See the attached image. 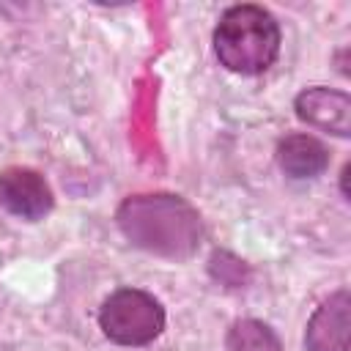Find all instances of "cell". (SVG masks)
<instances>
[{"label": "cell", "instance_id": "1", "mask_svg": "<svg viewBox=\"0 0 351 351\" xmlns=\"http://www.w3.org/2000/svg\"><path fill=\"white\" fill-rule=\"evenodd\" d=\"M115 219L126 241L170 261H184L195 255L203 239V222L197 208L178 195L156 192L126 197Z\"/></svg>", "mask_w": 351, "mask_h": 351}, {"label": "cell", "instance_id": "2", "mask_svg": "<svg viewBox=\"0 0 351 351\" xmlns=\"http://www.w3.org/2000/svg\"><path fill=\"white\" fill-rule=\"evenodd\" d=\"M214 49L228 71L261 74L277 60L280 27L261 5H233L214 30Z\"/></svg>", "mask_w": 351, "mask_h": 351}, {"label": "cell", "instance_id": "3", "mask_svg": "<svg viewBox=\"0 0 351 351\" xmlns=\"http://www.w3.org/2000/svg\"><path fill=\"white\" fill-rule=\"evenodd\" d=\"M99 324L104 335L118 346H145L162 335L165 310L151 293L137 288H121L104 299L99 310Z\"/></svg>", "mask_w": 351, "mask_h": 351}, {"label": "cell", "instance_id": "4", "mask_svg": "<svg viewBox=\"0 0 351 351\" xmlns=\"http://www.w3.org/2000/svg\"><path fill=\"white\" fill-rule=\"evenodd\" d=\"M0 203L19 219L38 222L52 208L47 178L30 167H5L0 173Z\"/></svg>", "mask_w": 351, "mask_h": 351}, {"label": "cell", "instance_id": "5", "mask_svg": "<svg viewBox=\"0 0 351 351\" xmlns=\"http://www.w3.org/2000/svg\"><path fill=\"white\" fill-rule=\"evenodd\" d=\"M348 340H351V296L348 291H337L313 313L304 332V348L348 351Z\"/></svg>", "mask_w": 351, "mask_h": 351}, {"label": "cell", "instance_id": "6", "mask_svg": "<svg viewBox=\"0 0 351 351\" xmlns=\"http://www.w3.org/2000/svg\"><path fill=\"white\" fill-rule=\"evenodd\" d=\"M296 115L329 134H351V99L332 88H307L296 96Z\"/></svg>", "mask_w": 351, "mask_h": 351}, {"label": "cell", "instance_id": "7", "mask_svg": "<svg viewBox=\"0 0 351 351\" xmlns=\"http://www.w3.org/2000/svg\"><path fill=\"white\" fill-rule=\"evenodd\" d=\"M277 162L291 178H315L329 165V151L310 134H288L277 145Z\"/></svg>", "mask_w": 351, "mask_h": 351}, {"label": "cell", "instance_id": "8", "mask_svg": "<svg viewBox=\"0 0 351 351\" xmlns=\"http://www.w3.org/2000/svg\"><path fill=\"white\" fill-rule=\"evenodd\" d=\"M228 351H282L280 337L266 326L263 321L255 318H241L228 329L225 337Z\"/></svg>", "mask_w": 351, "mask_h": 351}]
</instances>
